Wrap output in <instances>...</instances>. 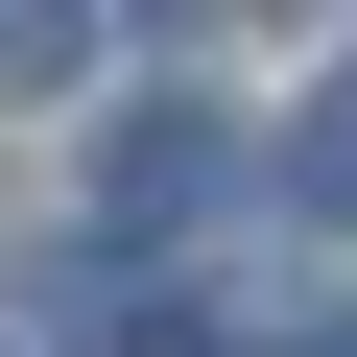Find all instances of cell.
Returning <instances> with one entry per match:
<instances>
[{
    "mask_svg": "<svg viewBox=\"0 0 357 357\" xmlns=\"http://www.w3.org/2000/svg\"><path fill=\"white\" fill-rule=\"evenodd\" d=\"M167 24H238V0H167Z\"/></svg>",
    "mask_w": 357,
    "mask_h": 357,
    "instance_id": "3957f363",
    "label": "cell"
},
{
    "mask_svg": "<svg viewBox=\"0 0 357 357\" xmlns=\"http://www.w3.org/2000/svg\"><path fill=\"white\" fill-rule=\"evenodd\" d=\"M310 357H357V333H310Z\"/></svg>",
    "mask_w": 357,
    "mask_h": 357,
    "instance_id": "277c9868",
    "label": "cell"
},
{
    "mask_svg": "<svg viewBox=\"0 0 357 357\" xmlns=\"http://www.w3.org/2000/svg\"><path fill=\"white\" fill-rule=\"evenodd\" d=\"M215 191H238V119H215V96H119V143H96V238L143 262V238H191Z\"/></svg>",
    "mask_w": 357,
    "mask_h": 357,
    "instance_id": "6da1fadb",
    "label": "cell"
},
{
    "mask_svg": "<svg viewBox=\"0 0 357 357\" xmlns=\"http://www.w3.org/2000/svg\"><path fill=\"white\" fill-rule=\"evenodd\" d=\"M286 191H310V215H357V72H333V96L286 119Z\"/></svg>",
    "mask_w": 357,
    "mask_h": 357,
    "instance_id": "7a4b0ae2",
    "label": "cell"
}]
</instances>
